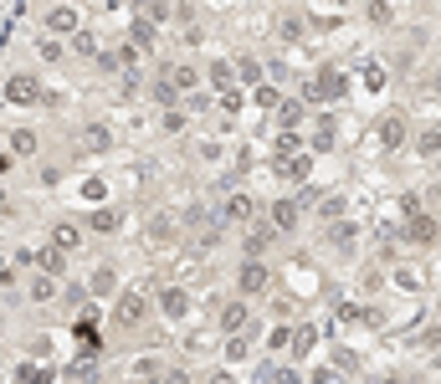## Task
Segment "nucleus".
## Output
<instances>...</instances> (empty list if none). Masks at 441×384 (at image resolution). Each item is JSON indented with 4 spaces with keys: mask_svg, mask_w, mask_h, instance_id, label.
I'll list each match as a JSON object with an SVG mask.
<instances>
[{
    "mask_svg": "<svg viewBox=\"0 0 441 384\" xmlns=\"http://www.w3.org/2000/svg\"><path fill=\"white\" fill-rule=\"evenodd\" d=\"M46 26H51L57 36H67V31H77V10H72V6H51V10H46Z\"/></svg>",
    "mask_w": 441,
    "mask_h": 384,
    "instance_id": "ddd939ff",
    "label": "nucleus"
},
{
    "mask_svg": "<svg viewBox=\"0 0 441 384\" xmlns=\"http://www.w3.org/2000/svg\"><path fill=\"white\" fill-rule=\"evenodd\" d=\"M159 384H185V369H170V374H164Z\"/></svg>",
    "mask_w": 441,
    "mask_h": 384,
    "instance_id": "c03bdc74",
    "label": "nucleus"
},
{
    "mask_svg": "<svg viewBox=\"0 0 441 384\" xmlns=\"http://www.w3.org/2000/svg\"><path fill=\"white\" fill-rule=\"evenodd\" d=\"M267 282H272L267 261H252V256H246L241 267H236V287H241L246 297H252V293H267Z\"/></svg>",
    "mask_w": 441,
    "mask_h": 384,
    "instance_id": "7ed1b4c3",
    "label": "nucleus"
},
{
    "mask_svg": "<svg viewBox=\"0 0 441 384\" xmlns=\"http://www.w3.org/2000/svg\"><path fill=\"white\" fill-rule=\"evenodd\" d=\"M252 98H257V103H262V108H282V92H277V87H267V82H262V87H257V92H252Z\"/></svg>",
    "mask_w": 441,
    "mask_h": 384,
    "instance_id": "72a5a7b5",
    "label": "nucleus"
},
{
    "mask_svg": "<svg viewBox=\"0 0 441 384\" xmlns=\"http://www.w3.org/2000/svg\"><path fill=\"white\" fill-rule=\"evenodd\" d=\"M87 226H93V231H103V236H108V231H119V210H108V205H98V210H93V216H87Z\"/></svg>",
    "mask_w": 441,
    "mask_h": 384,
    "instance_id": "f3484780",
    "label": "nucleus"
},
{
    "mask_svg": "<svg viewBox=\"0 0 441 384\" xmlns=\"http://www.w3.org/2000/svg\"><path fill=\"white\" fill-rule=\"evenodd\" d=\"M6 103H21L26 108V103H46V98H42V87H36V77H10L6 82Z\"/></svg>",
    "mask_w": 441,
    "mask_h": 384,
    "instance_id": "39448f33",
    "label": "nucleus"
},
{
    "mask_svg": "<svg viewBox=\"0 0 441 384\" xmlns=\"http://www.w3.org/2000/svg\"><path fill=\"white\" fill-rule=\"evenodd\" d=\"M277 36H282V42H297V36H303V21H297V16H288V21L277 26Z\"/></svg>",
    "mask_w": 441,
    "mask_h": 384,
    "instance_id": "c9c22d12",
    "label": "nucleus"
},
{
    "mask_svg": "<svg viewBox=\"0 0 441 384\" xmlns=\"http://www.w3.org/2000/svg\"><path fill=\"white\" fill-rule=\"evenodd\" d=\"M113 287H119V277H113V267H98V272H93V293H98V297H108Z\"/></svg>",
    "mask_w": 441,
    "mask_h": 384,
    "instance_id": "bb28decb",
    "label": "nucleus"
},
{
    "mask_svg": "<svg viewBox=\"0 0 441 384\" xmlns=\"http://www.w3.org/2000/svg\"><path fill=\"white\" fill-rule=\"evenodd\" d=\"M51 297H57V282H51V277L31 282V302H51Z\"/></svg>",
    "mask_w": 441,
    "mask_h": 384,
    "instance_id": "473e14b6",
    "label": "nucleus"
},
{
    "mask_svg": "<svg viewBox=\"0 0 441 384\" xmlns=\"http://www.w3.org/2000/svg\"><path fill=\"white\" fill-rule=\"evenodd\" d=\"M128 374H134V379H164L159 374V359H134V364H128Z\"/></svg>",
    "mask_w": 441,
    "mask_h": 384,
    "instance_id": "cd10ccee",
    "label": "nucleus"
},
{
    "mask_svg": "<svg viewBox=\"0 0 441 384\" xmlns=\"http://www.w3.org/2000/svg\"><path fill=\"white\" fill-rule=\"evenodd\" d=\"M436 159H441V154H436Z\"/></svg>",
    "mask_w": 441,
    "mask_h": 384,
    "instance_id": "3c124183",
    "label": "nucleus"
},
{
    "mask_svg": "<svg viewBox=\"0 0 441 384\" xmlns=\"http://www.w3.org/2000/svg\"><path fill=\"white\" fill-rule=\"evenodd\" d=\"M313 343H318V333H313V328H308V323H297V328H293V343H288V349L297 354V359H303V354L313 349Z\"/></svg>",
    "mask_w": 441,
    "mask_h": 384,
    "instance_id": "6ab92c4d",
    "label": "nucleus"
},
{
    "mask_svg": "<svg viewBox=\"0 0 441 384\" xmlns=\"http://www.w3.org/2000/svg\"><path fill=\"white\" fill-rule=\"evenodd\" d=\"M211 82H216L220 92L231 87V67H226V62H211Z\"/></svg>",
    "mask_w": 441,
    "mask_h": 384,
    "instance_id": "e433bc0d",
    "label": "nucleus"
},
{
    "mask_svg": "<svg viewBox=\"0 0 441 384\" xmlns=\"http://www.w3.org/2000/svg\"><path fill=\"white\" fill-rule=\"evenodd\" d=\"M334 143H339V118H318V128H313V139H308V149H313V154H329Z\"/></svg>",
    "mask_w": 441,
    "mask_h": 384,
    "instance_id": "6e6552de",
    "label": "nucleus"
},
{
    "mask_svg": "<svg viewBox=\"0 0 441 384\" xmlns=\"http://www.w3.org/2000/svg\"><path fill=\"white\" fill-rule=\"evenodd\" d=\"M31 261H36V267H42L46 277H62V272H67V261H62V251H57V246L42 251V256H31Z\"/></svg>",
    "mask_w": 441,
    "mask_h": 384,
    "instance_id": "aec40b11",
    "label": "nucleus"
},
{
    "mask_svg": "<svg viewBox=\"0 0 441 384\" xmlns=\"http://www.w3.org/2000/svg\"><path fill=\"white\" fill-rule=\"evenodd\" d=\"M277 118H282V123H288V128H297V123H303V103H288V98H282Z\"/></svg>",
    "mask_w": 441,
    "mask_h": 384,
    "instance_id": "c756f323",
    "label": "nucleus"
},
{
    "mask_svg": "<svg viewBox=\"0 0 441 384\" xmlns=\"http://www.w3.org/2000/svg\"><path fill=\"white\" fill-rule=\"evenodd\" d=\"M267 216H272V231H293L297 226V205L293 200H272Z\"/></svg>",
    "mask_w": 441,
    "mask_h": 384,
    "instance_id": "f8f14e48",
    "label": "nucleus"
},
{
    "mask_svg": "<svg viewBox=\"0 0 441 384\" xmlns=\"http://www.w3.org/2000/svg\"><path fill=\"white\" fill-rule=\"evenodd\" d=\"M83 143H87V149H93V154H103V149H108V143H113V134H108V128H103V123H87V128H83Z\"/></svg>",
    "mask_w": 441,
    "mask_h": 384,
    "instance_id": "dca6fc26",
    "label": "nucleus"
},
{
    "mask_svg": "<svg viewBox=\"0 0 441 384\" xmlns=\"http://www.w3.org/2000/svg\"><path fill=\"white\" fill-rule=\"evenodd\" d=\"M416 154H426V159L441 154V128H421L416 134Z\"/></svg>",
    "mask_w": 441,
    "mask_h": 384,
    "instance_id": "a211bd4d",
    "label": "nucleus"
},
{
    "mask_svg": "<svg viewBox=\"0 0 441 384\" xmlns=\"http://www.w3.org/2000/svg\"><path fill=\"white\" fill-rule=\"evenodd\" d=\"M236 77H241V82H252V87H262V62H257V57H241L236 62Z\"/></svg>",
    "mask_w": 441,
    "mask_h": 384,
    "instance_id": "5701e85b",
    "label": "nucleus"
},
{
    "mask_svg": "<svg viewBox=\"0 0 441 384\" xmlns=\"http://www.w3.org/2000/svg\"><path fill=\"white\" fill-rule=\"evenodd\" d=\"M185 128V113H175V108H164V134H180Z\"/></svg>",
    "mask_w": 441,
    "mask_h": 384,
    "instance_id": "58836bf2",
    "label": "nucleus"
},
{
    "mask_svg": "<svg viewBox=\"0 0 441 384\" xmlns=\"http://www.w3.org/2000/svg\"><path fill=\"white\" fill-rule=\"evenodd\" d=\"M51 369H36V364H21V384H46Z\"/></svg>",
    "mask_w": 441,
    "mask_h": 384,
    "instance_id": "f704fd0d",
    "label": "nucleus"
},
{
    "mask_svg": "<svg viewBox=\"0 0 441 384\" xmlns=\"http://www.w3.org/2000/svg\"><path fill=\"white\" fill-rule=\"evenodd\" d=\"M267 246H272V231H267V226L246 231V256H252V251H267Z\"/></svg>",
    "mask_w": 441,
    "mask_h": 384,
    "instance_id": "c85d7f7f",
    "label": "nucleus"
},
{
    "mask_svg": "<svg viewBox=\"0 0 441 384\" xmlns=\"http://www.w3.org/2000/svg\"><path fill=\"white\" fill-rule=\"evenodd\" d=\"M149 241H159V246H164V241H175V220H170V216H154V226H149Z\"/></svg>",
    "mask_w": 441,
    "mask_h": 384,
    "instance_id": "393cba45",
    "label": "nucleus"
},
{
    "mask_svg": "<svg viewBox=\"0 0 441 384\" xmlns=\"http://www.w3.org/2000/svg\"><path fill=\"white\" fill-rule=\"evenodd\" d=\"M436 92H441V67H436Z\"/></svg>",
    "mask_w": 441,
    "mask_h": 384,
    "instance_id": "09e8293b",
    "label": "nucleus"
},
{
    "mask_svg": "<svg viewBox=\"0 0 441 384\" xmlns=\"http://www.w3.org/2000/svg\"><path fill=\"white\" fill-rule=\"evenodd\" d=\"M134 46H154V21H134Z\"/></svg>",
    "mask_w": 441,
    "mask_h": 384,
    "instance_id": "2f4dec72",
    "label": "nucleus"
},
{
    "mask_svg": "<svg viewBox=\"0 0 441 384\" xmlns=\"http://www.w3.org/2000/svg\"><path fill=\"white\" fill-rule=\"evenodd\" d=\"M246 323H252V302H226V308H220V328H226V333H241Z\"/></svg>",
    "mask_w": 441,
    "mask_h": 384,
    "instance_id": "9d476101",
    "label": "nucleus"
},
{
    "mask_svg": "<svg viewBox=\"0 0 441 384\" xmlns=\"http://www.w3.org/2000/svg\"><path fill=\"white\" fill-rule=\"evenodd\" d=\"M42 57H46V62H62V46H57V42H46V36H42Z\"/></svg>",
    "mask_w": 441,
    "mask_h": 384,
    "instance_id": "79ce46f5",
    "label": "nucleus"
},
{
    "mask_svg": "<svg viewBox=\"0 0 441 384\" xmlns=\"http://www.w3.org/2000/svg\"><path fill=\"white\" fill-rule=\"evenodd\" d=\"M113 317H119L123 328L144 323V297H139V293H123V297H119V308H113Z\"/></svg>",
    "mask_w": 441,
    "mask_h": 384,
    "instance_id": "1a4fd4ad",
    "label": "nucleus"
},
{
    "mask_svg": "<svg viewBox=\"0 0 441 384\" xmlns=\"http://www.w3.org/2000/svg\"><path fill=\"white\" fill-rule=\"evenodd\" d=\"M277 384H308V379L297 374V369H288V374H277Z\"/></svg>",
    "mask_w": 441,
    "mask_h": 384,
    "instance_id": "37998d69",
    "label": "nucleus"
},
{
    "mask_svg": "<svg viewBox=\"0 0 441 384\" xmlns=\"http://www.w3.org/2000/svg\"><path fill=\"white\" fill-rule=\"evenodd\" d=\"M246 354H252V338H241V333H231V338H226V359H231V364H241V359H246Z\"/></svg>",
    "mask_w": 441,
    "mask_h": 384,
    "instance_id": "a878e982",
    "label": "nucleus"
},
{
    "mask_svg": "<svg viewBox=\"0 0 441 384\" xmlns=\"http://www.w3.org/2000/svg\"><path fill=\"white\" fill-rule=\"evenodd\" d=\"M277 169H282V180L303 184V180H308V169H313V159H308V154H288V159H277Z\"/></svg>",
    "mask_w": 441,
    "mask_h": 384,
    "instance_id": "9b49d317",
    "label": "nucleus"
},
{
    "mask_svg": "<svg viewBox=\"0 0 441 384\" xmlns=\"http://www.w3.org/2000/svg\"><path fill=\"white\" fill-rule=\"evenodd\" d=\"M329 241H334V246H339V251H344V256H349V251H354V241H359V231H354V220H339V226H329Z\"/></svg>",
    "mask_w": 441,
    "mask_h": 384,
    "instance_id": "4468645a",
    "label": "nucleus"
},
{
    "mask_svg": "<svg viewBox=\"0 0 441 384\" xmlns=\"http://www.w3.org/2000/svg\"><path fill=\"white\" fill-rule=\"evenodd\" d=\"M395 282L406 287V293H416V272H410V267H400V272H395Z\"/></svg>",
    "mask_w": 441,
    "mask_h": 384,
    "instance_id": "a19ab883",
    "label": "nucleus"
},
{
    "mask_svg": "<svg viewBox=\"0 0 441 384\" xmlns=\"http://www.w3.org/2000/svg\"><path fill=\"white\" fill-rule=\"evenodd\" d=\"M77 241H83V231H77V226H67V220H62V226L51 231V246H57V251H72Z\"/></svg>",
    "mask_w": 441,
    "mask_h": 384,
    "instance_id": "412c9836",
    "label": "nucleus"
},
{
    "mask_svg": "<svg viewBox=\"0 0 441 384\" xmlns=\"http://www.w3.org/2000/svg\"><path fill=\"white\" fill-rule=\"evenodd\" d=\"M226 220H236V226H252V220H257V200H252L246 190L226 195Z\"/></svg>",
    "mask_w": 441,
    "mask_h": 384,
    "instance_id": "423d86ee",
    "label": "nucleus"
},
{
    "mask_svg": "<svg viewBox=\"0 0 441 384\" xmlns=\"http://www.w3.org/2000/svg\"><path fill=\"white\" fill-rule=\"evenodd\" d=\"M10 149H16V154H31L36 149V134H31V128H16V134H10Z\"/></svg>",
    "mask_w": 441,
    "mask_h": 384,
    "instance_id": "7c9ffc66",
    "label": "nucleus"
},
{
    "mask_svg": "<svg viewBox=\"0 0 441 384\" xmlns=\"http://www.w3.org/2000/svg\"><path fill=\"white\" fill-rule=\"evenodd\" d=\"M374 139H380V149H406V139H410V123H406V113H380L374 118Z\"/></svg>",
    "mask_w": 441,
    "mask_h": 384,
    "instance_id": "f03ea898",
    "label": "nucleus"
},
{
    "mask_svg": "<svg viewBox=\"0 0 441 384\" xmlns=\"http://www.w3.org/2000/svg\"><path fill=\"white\" fill-rule=\"evenodd\" d=\"M154 308H159L170 323H180V317L190 313V293L185 287H159V297H154Z\"/></svg>",
    "mask_w": 441,
    "mask_h": 384,
    "instance_id": "20e7f679",
    "label": "nucleus"
},
{
    "mask_svg": "<svg viewBox=\"0 0 441 384\" xmlns=\"http://www.w3.org/2000/svg\"><path fill=\"white\" fill-rule=\"evenodd\" d=\"M380 384H406V379H395V374H390V379H380Z\"/></svg>",
    "mask_w": 441,
    "mask_h": 384,
    "instance_id": "de8ad7c7",
    "label": "nucleus"
},
{
    "mask_svg": "<svg viewBox=\"0 0 441 384\" xmlns=\"http://www.w3.org/2000/svg\"><path fill=\"white\" fill-rule=\"evenodd\" d=\"M159 6H170V0H159Z\"/></svg>",
    "mask_w": 441,
    "mask_h": 384,
    "instance_id": "8fccbe9b",
    "label": "nucleus"
},
{
    "mask_svg": "<svg viewBox=\"0 0 441 384\" xmlns=\"http://www.w3.org/2000/svg\"><path fill=\"white\" fill-rule=\"evenodd\" d=\"M365 16H370L374 26H390V21H395V10H390V0H370V6H365Z\"/></svg>",
    "mask_w": 441,
    "mask_h": 384,
    "instance_id": "b1692460",
    "label": "nucleus"
},
{
    "mask_svg": "<svg viewBox=\"0 0 441 384\" xmlns=\"http://www.w3.org/2000/svg\"><path fill=\"white\" fill-rule=\"evenodd\" d=\"M318 216L329 220V226H339V220H344V200H339V195H323V200H318Z\"/></svg>",
    "mask_w": 441,
    "mask_h": 384,
    "instance_id": "4be33fe9",
    "label": "nucleus"
},
{
    "mask_svg": "<svg viewBox=\"0 0 441 384\" xmlns=\"http://www.w3.org/2000/svg\"><path fill=\"white\" fill-rule=\"evenodd\" d=\"M211 384H236V379H231V374H211Z\"/></svg>",
    "mask_w": 441,
    "mask_h": 384,
    "instance_id": "49530a36",
    "label": "nucleus"
},
{
    "mask_svg": "<svg viewBox=\"0 0 441 384\" xmlns=\"http://www.w3.org/2000/svg\"><path fill=\"white\" fill-rule=\"evenodd\" d=\"M344 92H349V77L339 67H318V77L303 87V98L308 103H334V98H344Z\"/></svg>",
    "mask_w": 441,
    "mask_h": 384,
    "instance_id": "f257e3e1",
    "label": "nucleus"
},
{
    "mask_svg": "<svg viewBox=\"0 0 441 384\" xmlns=\"http://www.w3.org/2000/svg\"><path fill=\"white\" fill-rule=\"evenodd\" d=\"M365 87L380 92V87H385V67H374V62H370V67H365Z\"/></svg>",
    "mask_w": 441,
    "mask_h": 384,
    "instance_id": "4c0bfd02",
    "label": "nucleus"
},
{
    "mask_svg": "<svg viewBox=\"0 0 441 384\" xmlns=\"http://www.w3.org/2000/svg\"><path fill=\"white\" fill-rule=\"evenodd\" d=\"M313 384H339V379H334V369H318V374H313Z\"/></svg>",
    "mask_w": 441,
    "mask_h": 384,
    "instance_id": "a18cd8bd",
    "label": "nucleus"
},
{
    "mask_svg": "<svg viewBox=\"0 0 441 384\" xmlns=\"http://www.w3.org/2000/svg\"><path fill=\"white\" fill-rule=\"evenodd\" d=\"M436 236H441V231H436V220L426 216V210H416V216L406 220V241H416V246H431Z\"/></svg>",
    "mask_w": 441,
    "mask_h": 384,
    "instance_id": "0eeeda50",
    "label": "nucleus"
},
{
    "mask_svg": "<svg viewBox=\"0 0 441 384\" xmlns=\"http://www.w3.org/2000/svg\"><path fill=\"white\" fill-rule=\"evenodd\" d=\"M164 77H170V82H175L180 92H185V87H196V82H200V72H196V67H190V62H180V67H164Z\"/></svg>",
    "mask_w": 441,
    "mask_h": 384,
    "instance_id": "2eb2a0df",
    "label": "nucleus"
},
{
    "mask_svg": "<svg viewBox=\"0 0 441 384\" xmlns=\"http://www.w3.org/2000/svg\"><path fill=\"white\" fill-rule=\"evenodd\" d=\"M220 108L236 113V108H241V92H236V87H226V92H220Z\"/></svg>",
    "mask_w": 441,
    "mask_h": 384,
    "instance_id": "ea45409f",
    "label": "nucleus"
}]
</instances>
